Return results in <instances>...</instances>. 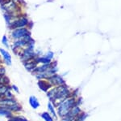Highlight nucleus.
Returning <instances> with one entry per match:
<instances>
[{
    "mask_svg": "<svg viewBox=\"0 0 121 121\" xmlns=\"http://www.w3.org/2000/svg\"><path fill=\"white\" fill-rule=\"evenodd\" d=\"M38 85H39L40 89H41L42 91L46 92V93L52 88V86L50 85V84L48 82V81H47V80H39Z\"/></svg>",
    "mask_w": 121,
    "mask_h": 121,
    "instance_id": "nucleus-7",
    "label": "nucleus"
},
{
    "mask_svg": "<svg viewBox=\"0 0 121 121\" xmlns=\"http://www.w3.org/2000/svg\"><path fill=\"white\" fill-rule=\"evenodd\" d=\"M47 95L51 100V102L54 106H57L61 102H63L67 97H71L73 95L72 91L65 85H59V86L52 87L47 92Z\"/></svg>",
    "mask_w": 121,
    "mask_h": 121,
    "instance_id": "nucleus-1",
    "label": "nucleus"
},
{
    "mask_svg": "<svg viewBox=\"0 0 121 121\" xmlns=\"http://www.w3.org/2000/svg\"><path fill=\"white\" fill-rule=\"evenodd\" d=\"M41 118L44 120V121H53V118L52 117L51 115L48 112H44L40 115Z\"/></svg>",
    "mask_w": 121,
    "mask_h": 121,
    "instance_id": "nucleus-12",
    "label": "nucleus"
},
{
    "mask_svg": "<svg viewBox=\"0 0 121 121\" xmlns=\"http://www.w3.org/2000/svg\"><path fill=\"white\" fill-rule=\"evenodd\" d=\"M11 88H12V89H14V90L15 91V92H17V93L19 92V90H18V89H17V87H16V86H15V85H13V86L11 87Z\"/></svg>",
    "mask_w": 121,
    "mask_h": 121,
    "instance_id": "nucleus-16",
    "label": "nucleus"
},
{
    "mask_svg": "<svg viewBox=\"0 0 121 121\" xmlns=\"http://www.w3.org/2000/svg\"><path fill=\"white\" fill-rule=\"evenodd\" d=\"M47 81H48V82L50 84V85H51L52 87L59 86V85H65V81H64L63 78L60 77V76L57 75V74L54 75L53 77H50L49 79H48Z\"/></svg>",
    "mask_w": 121,
    "mask_h": 121,
    "instance_id": "nucleus-5",
    "label": "nucleus"
},
{
    "mask_svg": "<svg viewBox=\"0 0 121 121\" xmlns=\"http://www.w3.org/2000/svg\"><path fill=\"white\" fill-rule=\"evenodd\" d=\"M0 53H1L2 56H3V59L5 61V63L7 65H11V54H9V52L7 50H4V49H0Z\"/></svg>",
    "mask_w": 121,
    "mask_h": 121,
    "instance_id": "nucleus-8",
    "label": "nucleus"
},
{
    "mask_svg": "<svg viewBox=\"0 0 121 121\" xmlns=\"http://www.w3.org/2000/svg\"><path fill=\"white\" fill-rule=\"evenodd\" d=\"M48 111H49V114L51 115L52 118H56V112L55 111V108H54L53 104L51 102L48 103Z\"/></svg>",
    "mask_w": 121,
    "mask_h": 121,
    "instance_id": "nucleus-11",
    "label": "nucleus"
},
{
    "mask_svg": "<svg viewBox=\"0 0 121 121\" xmlns=\"http://www.w3.org/2000/svg\"><path fill=\"white\" fill-rule=\"evenodd\" d=\"M28 35H31L30 32L28 31V29H25V28H19V29H14L13 32L11 33V37H12V38L15 39V40L22 39L24 37L28 36Z\"/></svg>",
    "mask_w": 121,
    "mask_h": 121,
    "instance_id": "nucleus-4",
    "label": "nucleus"
},
{
    "mask_svg": "<svg viewBox=\"0 0 121 121\" xmlns=\"http://www.w3.org/2000/svg\"><path fill=\"white\" fill-rule=\"evenodd\" d=\"M45 57H46L47 58H48V59L51 60L52 58V57H53V53H52V52H51V51H49V52H48V53L45 55Z\"/></svg>",
    "mask_w": 121,
    "mask_h": 121,
    "instance_id": "nucleus-15",
    "label": "nucleus"
},
{
    "mask_svg": "<svg viewBox=\"0 0 121 121\" xmlns=\"http://www.w3.org/2000/svg\"><path fill=\"white\" fill-rule=\"evenodd\" d=\"M29 104L32 107L33 109H37L40 106V102H39L38 99L34 96H31L29 97Z\"/></svg>",
    "mask_w": 121,
    "mask_h": 121,
    "instance_id": "nucleus-9",
    "label": "nucleus"
},
{
    "mask_svg": "<svg viewBox=\"0 0 121 121\" xmlns=\"http://www.w3.org/2000/svg\"><path fill=\"white\" fill-rule=\"evenodd\" d=\"M28 20L26 17H22L20 18L18 20L15 21L13 22L12 24H11L9 25V27L11 29H19V28H23L24 26L28 25Z\"/></svg>",
    "mask_w": 121,
    "mask_h": 121,
    "instance_id": "nucleus-6",
    "label": "nucleus"
},
{
    "mask_svg": "<svg viewBox=\"0 0 121 121\" xmlns=\"http://www.w3.org/2000/svg\"><path fill=\"white\" fill-rule=\"evenodd\" d=\"M2 43H3L7 48H9V44H8V40H7V37L3 36V39H2Z\"/></svg>",
    "mask_w": 121,
    "mask_h": 121,
    "instance_id": "nucleus-14",
    "label": "nucleus"
},
{
    "mask_svg": "<svg viewBox=\"0 0 121 121\" xmlns=\"http://www.w3.org/2000/svg\"><path fill=\"white\" fill-rule=\"evenodd\" d=\"M8 121H28L27 119L20 116H12L9 119Z\"/></svg>",
    "mask_w": 121,
    "mask_h": 121,
    "instance_id": "nucleus-13",
    "label": "nucleus"
},
{
    "mask_svg": "<svg viewBox=\"0 0 121 121\" xmlns=\"http://www.w3.org/2000/svg\"><path fill=\"white\" fill-rule=\"evenodd\" d=\"M56 64H54V65H52L51 68H48L46 71L42 72V73H35V76L39 80H48L50 77L56 75Z\"/></svg>",
    "mask_w": 121,
    "mask_h": 121,
    "instance_id": "nucleus-3",
    "label": "nucleus"
},
{
    "mask_svg": "<svg viewBox=\"0 0 121 121\" xmlns=\"http://www.w3.org/2000/svg\"><path fill=\"white\" fill-rule=\"evenodd\" d=\"M0 116H5L10 119L11 117L13 116V113L7 109L3 108V107H0Z\"/></svg>",
    "mask_w": 121,
    "mask_h": 121,
    "instance_id": "nucleus-10",
    "label": "nucleus"
},
{
    "mask_svg": "<svg viewBox=\"0 0 121 121\" xmlns=\"http://www.w3.org/2000/svg\"><path fill=\"white\" fill-rule=\"evenodd\" d=\"M78 104L77 97L74 96V94L71 97H67L66 99L61 102L56 106L57 109V114L59 115L60 117L64 118L68 115V113L69 112V111L71 110V108L73 106H74L75 105Z\"/></svg>",
    "mask_w": 121,
    "mask_h": 121,
    "instance_id": "nucleus-2",
    "label": "nucleus"
}]
</instances>
